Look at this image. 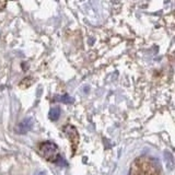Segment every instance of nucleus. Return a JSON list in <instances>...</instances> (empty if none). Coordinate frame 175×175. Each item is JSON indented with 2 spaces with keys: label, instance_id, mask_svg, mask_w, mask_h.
Segmentation results:
<instances>
[{
  "label": "nucleus",
  "instance_id": "1",
  "mask_svg": "<svg viewBox=\"0 0 175 175\" xmlns=\"http://www.w3.org/2000/svg\"><path fill=\"white\" fill-rule=\"evenodd\" d=\"M40 152L47 161L57 165L67 166V162L58 152V147L53 141H44L40 144Z\"/></svg>",
  "mask_w": 175,
  "mask_h": 175
},
{
  "label": "nucleus",
  "instance_id": "2",
  "mask_svg": "<svg viewBox=\"0 0 175 175\" xmlns=\"http://www.w3.org/2000/svg\"><path fill=\"white\" fill-rule=\"evenodd\" d=\"M33 127V119L31 117L24 118L21 123L17 126V130L15 131L19 135H25L27 132H29Z\"/></svg>",
  "mask_w": 175,
  "mask_h": 175
},
{
  "label": "nucleus",
  "instance_id": "3",
  "mask_svg": "<svg viewBox=\"0 0 175 175\" xmlns=\"http://www.w3.org/2000/svg\"><path fill=\"white\" fill-rule=\"evenodd\" d=\"M64 131H65L66 134L69 136V138L71 137L72 142H73V144H77L78 140H79V135H78L77 129H76L73 126H70V125H68V126H66V127H65Z\"/></svg>",
  "mask_w": 175,
  "mask_h": 175
},
{
  "label": "nucleus",
  "instance_id": "4",
  "mask_svg": "<svg viewBox=\"0 0 175 175\" xmlns=\"http://www.w3.org/2000/svg\"><path fill=\"white\" fill-rule=\"evenodd\" d=\"M164 159H165L168 170L172 171L174 169V158H173V154L170 151H165L164 152Z\"/></svg>",
  "mask_w": 175,
  "mask_h": 175
},
{
  "label": "nucleus",
  "instance_id": "5",
  "mask_svg": "<svg viewBox=\"0 0 175 175\" xmlns=\"http://www.w3.org/2000/svg\"><path fill=\"white\" fill-rule=\"evenodd\" d=\"M60 114H61V110H60V107L56 106V107H53L49 112V119L53 120V122H56V120L59 119Z\"/></svg>",
  "mask_w": 175,
  "mask_h": 175
},
{
  "label": "nucleus",
  "instance_id": "6",
  "mask_svg": "<svg viewBox=\"0 0 175 175\" xmlns=\"http://www.w3.org/2000/svg\"><path fill=\"white\" fill-rule=\"evenodd\" d=\"M56 100L59 102H62V103H65V104L73 103V98H72L70 95H68V94H64V95H61V96H57Z\"/></svg>",
  "mask_w": 175,
  "mask_h": 175
},
{
  "label": "nucleus",
  "instance_id": "7",
  "mask_svg": "<svg viewBox=\"0 0 175 175\" xmlns=\"http://www.w3.org/2000/svg\"><path fill=\"white\" fill-rule=\"evenodd\" d=\"M35 175H46L45 172H39V173H36Z\"/></svg>",
  "mask_w": 175,
  "mask_h": 175
}]
</instances>
